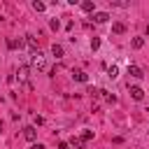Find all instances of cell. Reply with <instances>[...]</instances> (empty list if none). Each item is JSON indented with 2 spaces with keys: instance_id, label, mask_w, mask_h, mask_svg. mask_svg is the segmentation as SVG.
Segmentation results:
<instances>
[{
  "instance_id": "6da1fadb",
  "label": "cell",
  "mask_w": 149,
  "mask_h": 149,
  "mask_svg": "<svg viewBox=\"0 0 149 149\" xmlns=\"http://www.w3.org/2000/svg\"><path fill=\"white\" fill-rule=\"evenodd\" d=\"M30 63H33V68H37V70H47V61H44V54H42L40 49H35V51L30 54Z\"/></svg>"
},
{
  "instance_id": "7a4b0ae2",
  "label": "cell",
  "mask_w": 149,
  "mask_h": 149,
  "mask_svg": "<svg viewBox=\"0 0 149 149\" xmlns=\"http://www.w3.org/2000/svg\"><path fill=\"white\" fill-rule=\"evenodd\" d=\"M23 137H26L28 142H35V140H37V130H35V126H26V128H23Z\"/></svg>"
},
{
  "instance_id": "3957f363",
  "label": "cell",
  "mask_w": 149,
  "mask_h": 149,
  "mask_svg": "<svg viewBox=\"0 0 149 149\" xmlns=\"http://www.w3.org/2000/svg\"><path fill=\"white\" fill-rule=\"evenodd\" d=\"M128 74H130V77H135V79H142V77H144L142 68H137V65H128Z\"/></svg>"
},
{
  "instance_id": "277c9868",
  "label": "cell",
  "mask_w": 149,
  "mask_h": 149,
  "mask_svg": "<svg viewBox=\"0 0 149 149\" xmlns=\"http://www.w3.org/2000/svg\"><path fill=\"white\" fill-rule=\"evenodd\" d=\"M130 95H133V100H142L144 98V91L140 86H130Z\"/></svg>"
},
{
  "instance_id": "5b68a950",
  "label": "cell",
  "mask_w": 149,
  "mask_h": 149,
  "mask_svg": "<svg viewBox=\"0 0 149 149\" xmlns=\"http://www.w3.org/2000/svg\"><path fill=\"white\" fill-rule=\"evenodd\" d=\"M107 19H109L107 12H95V14H93V21H95V23H105Z\"/></svg>"
},
{
  "instance_id": "8992f818",
  "label": "cell",
  "mask_w": 149,
  "mask_h": 149,
  "mask_svg": "<svg viewBox=\"0 0 149 149\" xmlns=\"http://www.w3.org/2000/svg\"><path fill=\"white\" fill-rule=\"evenodd\" d=\"M28 72H30V68H28V65H21V68L16 70V74H19V79H21V81H26V79H28Z\"/></svg>"
},
{
  "instance_id": "52a82bcc",
  "label": "cell",
  "mask_w": 149,
  "mask_h": 149,
  "mask_svg": "<svg viewBox=\"0 0 149 149\" xmlns=\"http://www.w3.org/2000/svg\"><path fill=\"white\" fill-rule=\"evenodd\" d=\"M112 30H114L116 35H121V33H126V23H123V21H116V23H112Z\"/></svg>"
},
{
  "instance_id": "ba28073f",
  "label": "cell",
  "mask_w": 149,
  "mask_h": 149,
  "mask_svg": "<svg viewBox=\"0 0 149 149\" xmlns=\"http://www.w3.org/2000/svg\"><path fill=\"white\" fill-rule=\"evenodd\" d=\"M51 54H54L56 58H63V56H65V51H63V44H54V47H51Z\"/></svg>"
},
{
  "instance_id": "9c48e42d",
  "label": "cell",
  "mask_w": 149,
  "mask_h": 149,
  "mask_svg": "<svg viewBox=\"0 0 149 149\" xmlns=\"http://www.w3.org/2000/svg\"><path fill=\"white\" fill-rule=\"evenodd\" d=\"M72 77H74V79H77V81H81V84H84V81H86V79H88V74H86V72H84V70H74V72H72Z\"/></svg>"
},
{
  "instance_id": "30bf717a",
  "label": "cell",
  "mask_w": 149,
  "mask_h": 149,
  "mask_svg": "<svg viewBox=\"0 0 149 149\" xmlns=\"http://www.w3.org/2000/svg\"><path fill=\"white\" fill-rule=\"evenodd\" d=\"M81 9H84V12H93V9H95V2H91V0H84V2H81Z\"/></svg>"
},
{
  "instance_id": "8fae6325",
  "label": "cell",
  "mask_w": 149,
  "mask_h": 149,
  "mask_svg": "<svg viewBox=\"0 0 149 149\" xmlns=\"http://www.w3.org/2000/svg\"><path fill=\"white\" fill-rule=\"evenodd\" d=\"M130 44H133V49H142L144 47V37H133Z\"/></svg>"
},
{
  "instance_id": "7c38bea8",
  "label": "cell",
  "mask_w": 149,
  "mask_h": 149,
  "mask_svg": "<svg viewBox=\"0 0 149 149\" xmlns=\"http://www.w3.org/2000/svg\"><path fill=\"white\" fill-rule=\"evenodd\" d=\"M44 7H47V5H44V2H40V0H35V2H33V9H35V12H44Z\"/></svg>"
},
{
  "instance_id": "4fadbf2b",
  "label": "cell",
  "mask_w": 149,
  "mask_h": 149,
  "mask_svg": "<svg viewBox=\"0 0 149 149\" xmlns=\"http://www.w3.org/2000/svg\"><path fill=\"white\" fill-rule=\"evenodd\" d=\"M98 47H100V37H91V49L95 51Z\"/></svg>"
},
{
  "instance_id": "5bb4252c",
  "label": "cell",
  "mask_w": 149,
  "mask_h": 149,
  "mask_svg": "<svg viewBox=\"0 0 149 149\" xmlns=\"http://www.w3.org/2000/svg\"><path fill=\"white\" fill-rule=\"evenodd\" d=\"M49 26H51L54 30H58V28H61V21H58V19H51V21H49Z\"/></svg>"
},
{
  "instance_id": "9a60e30c",
  "label": "cell",
  "mask_w": 149,
  "mask_h": 149,
  "mask_svg": "<svg viewBox=\"0 0 149 149\" xmlns=\"http://www.w3.org/2000/svg\"><path fill=\"white\" fill-rule=\"evenodd\" d=\"M116 74H119V68H116V65H112V68H109V77H112V79H114V77H116Z\"/></svg>"
},
{
  "instance_id": "2e32d148",
  "label": "cell",
  "mask_w": 149,
  "mask_h": 149,
  "mask_svg": "<svg viewBox=\"0 0 149 149\" xmlns=\"http://www.w3.org/2000/svg\"><path fill=\"white\" fill-rule=\"evenodd\" d=\"M91 137H93V133H91V130H84V133H81V140H84V142H86V140H91Z\"/></svg>"
},
{
  "instance_id": "e0dca14e",
  "label": "cell",
  "mask_w": 149,
  "mask_h": 149,
  "mask_svg": "<svg viewBox=\"0 0 149 149\" xmlns=\"http://www.w3.org/2000/svg\"><path fill=\"white\" fill-rule=\"evenodd\" d=\"M7 47L9 49H16V40H7Z\"/></svg>"
},
{
  "instance_id": "ac0fdd59",
  "label": "cell",
  "mask_w": 149,
  "mask_h": 149,
  "mask_svg": "<svg viewBox=\"0 0 149 149\" xmlns=\"http://www.w3.org/2000/svg\"><path fill=\"white\" fill-rule=\"evenodd\" d=\"M30 149H44V144H40V142H35V144H33Z\"/></svg>"
},
{
  "instance_id": "d6986e66",
  "label": "cell",
  "mask_w": 149,
  "mask_h": 149,
  "mask_svg": "<svg viewBox=\"0 0 149 149\" xmlns=\"http://www.w3.org/2000/svg\"><path fill=\"white\" fill-rule=\"evenodd\" d=\"M58 149H70V147H68L65 142H61V144H58Z\"/></svg>"
},
{
  "instance_id": "ffe728a7",
  "label": "cell",
  "mask_w": 149,
  "mask_h": 149,
  "mask_svg": "<svg viewBox=\"0 0 149 149\" xmlns=\"http://www.w3.org/2000/svg\"><path fill=\"white\" fill-rule=\"evenodd\" d=\"M147 33H149V26H147Z\"/></svg>"
}]
</instances>
